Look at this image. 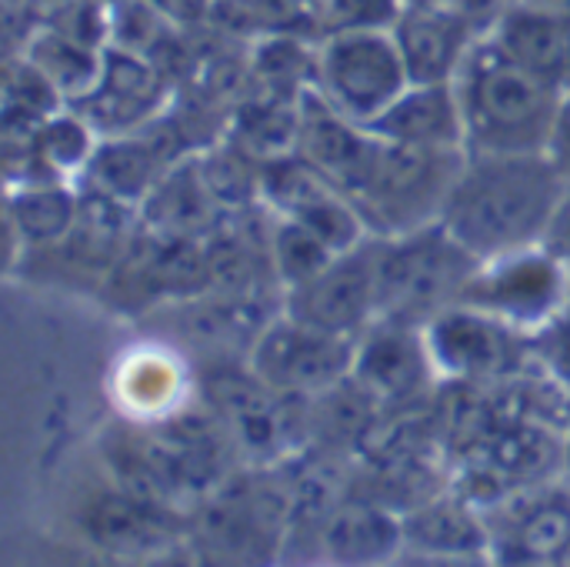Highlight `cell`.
I'll return each mask as SVG.
<instances>
[{
    "label": "cell",
    "instance_id": "1",
    "mask_svg": "<svg viewBox=\"0 0 570 567\" xmlns=\"http://www.w3.org/2000/svg\"><path fill=\"white\" fill-rule=\"evenodd\" d=\"M564 190L548 154H468L441 224L484 264L544 244Z\"/></svg>",
    "mask_w": 570,
    "mask_h": 567
},
{
    "label": "cell",
    "instance_id": "2",
    "mask_svg": "<svg viewBox=\"0 0 570 567\" xmlns=\"http://www.w3.org/2000/svg\"><path fill=\"white\" fill-rule=\"evenodd\" d=\"M454 94L468 154H544L564 87L511 60L488 33L474 40Z\"/></svg>",
    "mask_w": 570,
    "mask_h": 567
},
{
    "label": "cell",
    "instance_id": "3",
    "mask_svg": "<svg viewBox=\"0 0 570 567\" xmlns=\"http://www.w3.org/2000/svg\"><path fill=\"white\" fill-rule=\"evenodd\" d=\"M381 317L424 328L461 304L481 261L438 221L397 237H374Z\"/></svg>",
    "mask_w": 570,
    "mask_h": 567
},
{
    "label": "cell",
    "instance_id": "4",
    "mask_svg": "<svg viewBox=\"0 0 570 567\" xmlns=\"http://www.w3.org/2000/svg\"><path fill=\"white\" fill-rule=\"evenodd\" d=\"M464 160V147H404L384 140L367 187L354 197L367 231L374 237H397L438 224Z\"/></svg>",
    "mask_w": 570,
    "mask_h": 567
},
{
    "label": "cell",
    "instance_id": "5",
    "mask_svg": "<svg viewBox=\"0 0 570 567\" xmlns=\"http://www.w3.org/2000/svg\"><path fill=\"white\" fill-rule=\"evenodd\" d=\"M314 87L331 107L367 127L411 87V74L391 27H344L317 47Z\"/></svg>",
    "mask_w": 570,
    "mask_h": 567
},
{
    "label": "cell",
    "instance_id": "6",
    "mask_svg": "<svg viewBox=\"0 0 570 567\" xmlns=\"http://www.w3.org/2000/svg\"><path fill=\"white\" fill-rule=\"evenodd\" d=\"M461 304H471L524 334H534L570 304V261L551 244L491 257L468 281Z\"/></svg>",
    "mask_w": 570,
    "mask_h": 567
},
{
    "label": "cell",
    "instance_id": "7",
    "mask_svg": "<svg viewBox=\"0 0 570 567\" xmlns=\"http://www.w3.org/2000/svg\"><path fill=\"white\" fill-rule=\"evenodd\" d=\"M357 338L327 334L291 314L271 317L247 351V368L277 394L317 398L354 371Z\"/></svg>",
    "mask_w": 570,
    "mask_h": 567
},
{
    "label": "cell",
    "instance_id": "8",
    "mask_svg": "<svg viewBox=\"0 0 570 567\" xmlns=\"http://www.w3.org/2000/svg\"><path fill=\"white\" fill-rule=\"evenodd\" d=\"M424 338L441 381L498 384L534 364L531 334L471 304H454L431 317Z\"/></svg>",
    "mask_w": 570,
    "mask_h": 567
},
{
    "label": "cell",
    "instance_id": "9",
    "mask_svg": "<svg viewBox=\"0 0 570 567\" xmlns=\"http://www.w3.org/2000/svg\"><path fill=\"white\" fill-rule=\"evenodd\" d=\"M284 314L341 338H361L381 317L374 234L337 254L317 277L284 294Z\"/></svg>",
    "mask_w": 570,
    "mask_h": 567
},
{
    "label": "cell",
    "instance_id": "10",
    "mask_svg": "<svg viewBox=\"0 0 570 567\" xmlns=\"http://www.w3.org/2000/svg\"><path fill=\"white\" fill-rule=\"evenodd\" d=\"M261 194L274 214L304 224L337 254L354 251L357 244L371 237L367 221L361 217L357 204L341 187H334L314 164H307L301 154L264 164Z\"/></svg>",
    "mask_w": 570,
    "mask_h": 567
},
{
    "label": "cell",
    "instance_id": "11",
    "mask_svg": "<svg viewBox=\"0 0 570 567\" xmlns=\"http://www.w3.org/2000/svg\"><path fill=\"white\" fill-rule=\"evenodd\" d=\"M351 378L381 408H407L431 401L434 384L441 381L424 328L391 317H377L357 338Z\"/></svg>",
    "mask_w": 570,
    "mask_h": 567
},
{
    "label": "cell",
    "instance_id": "12",
    "mask_svg": "<svg viewBox=\"0 0 570 567\" xmlns=\"http://www.w3.org/2000/svg\"><path fill=\"white\" fill-rule=\"evenodd\" d=\"M491 555L511 565H544L570 555V481L514 491L488 515Z\"/></svg>",
    "mask_w": 570,
    "mask_h": 567
},
{
    "label": "cell",
    "instance_id": "13",
    "mask_svg": "<svg viewBox=\"0 0 570 567\" xmlns=\"http://www.w3.org/2000/svg\"><path fill=\"white\" fill-rule=\"evenodd\" d=\"M297 110H301L297 154L354 201L367 187L384 140L377 134H371L364 124H357V120L344 117L337 107H331L317 87H311L301 97Z\"/></svg>",
    "mask_w": 570,
    "mask_h": 567
},
{
    "label": "cell",
    "instance_id": "14",
    "mask_svg": "<svg viewBox=\"0 0 570 567\" xmlns=\"http://www.w3.org/2000/svg\"><path fill=\"white\" fill-rule=\"evenodd\" d=\"M391 33L401 47L411 84H451L481 37L478 23L448 0L407 3L391 23Z\"/></svg>",
    "mask_w": 570,
    "mask_h": 567
},
{
    "label": "cell",
    "instance_id": "15",
    "mask_svg": "<svg viewBox=\"0 0 570 567\" xmlns=\"http://www.w3.org/2000/svg\"><path fill=\"white\" fill-rule=\"evenodd\" d=\"M70 107L90 120V127L104 137L130 134L164 110V84L154 67H147L140 57L124 50H104L100 77L97 84L73 97Z\"/></svg>",
    "mask_w": 570,
    "mask_h": 567
},
{
    "label": "cell",
    "instance_id": "16",
    "mask_svg": "<svg viewBox=\"0 0 570 567\" xmlns=\"http://www.w3.org/2000/svg\"><path fill=\"white\" fill-rule=\"evenodd\" d=\"M140 227L164 234V237H190V241H207L227 217L224 204L214 197L207 187L197 157L177 160L144 197L140 211Z\"/></svg>",
    "mask_w": 570,
    "mask_h": 567
},
{
    "label": "cell",
    "instance_id": "17",
    "mask_svg": "<svg viewBox=\"0 0 570 567\" xmlns=\"http://www.w3.org/2000/svg\"><path fill=\"white\" fill-rule=\"evenodd\" d=\"M511 60L534 70L538 77L570 87V20L568 13L541 10L514 0L484 30Z\"/></svg>",
    "mask_w": 570,
    "mask_h": 567
},
{
    "label": "cell",
    "instance_id": "18",
    "mask_svg": "<svg viewBox=\"0 0 570 567\" xmlns=\"http://www.w3.org/2000/svg\"><path fill=\"white\" fill-rule=\"evenodd\" d=\"M367 130L404 147H464L454 84H411L377 120L367 124Z\"/></svg>",
    "mask_w": 570,
    "mask_h": 567
},
{
    "label": "cell",
    "instance_id": "19",
    "mask_svg": "<svg viewBox=\"0 0 570 567\" xmlns=\"http://www.w3.org/2000/svg\"><path fill=\"white\" fill-rule=\"evenodd\" d=\"M404 548L438 558H481L491 555V528L478 505H471L454 488L441 491L428 505L407 511Z\"/></svg>",
    "mask_w": 570,
    "mask_h": 567
},
{
    "label": "cell",
    "instance_id": "20",
    "mask_svg": "<svg viewBox=\"0 0 570 567\" xmlns=\"http://www.w3.org/2000/svg\"><path fill=\"white\" fill-rule=\"evenodd\" d=\"M317 548L341 565H374L404 551V525L391 508L351 495L317 528Z\"/></svg>",
    "mask_w": 570,
    "mask_h": 567
},
{
    "label": "cell",
    "instance_id": "21",
    "mask_svg": "<svg viewBox=\"0 0 570 567\" xmlns=\"http://www.w3.org/2000/svg\"><path fill=\"white\" fill-rule=\"evenodd\" d=\"M80 187L70 180H33L17 184L7 201V224L23 244H57L77 227Z\"/></svg>",
    "mask_w": 570,
    "mask_h": 567
},
{
    "label": "cell",
    "instance_id": "22",
    "mask_svg": "<svg viewBox=\"0 0 570 567\" xmlns=\"http://www.w3.org/2000/svg\"><path fill=\"white\" fill-rule=\"evenodd\" d=\"M167 515L170 511L124 491L120 498H104L94 505V511L87 515V531L110 551L147 555L170 545Z\"/></svg>",
    "mask_w": 570,
    "mask_h": 567
},
{
    "label": "cell",
    "instance_id": "23",
    "mask_svg": "<svg viewBox=\"0 0 570 567\" xmlns=\"http://www.w3.org/2000/svg\"><path fill=\"white\" fill-rule=\"evenodd\" d=\"M297 104L301 100H281L271 94L264 100H244L234 114V124L227 127V137L261 167L281 157H294L301 140Z\"/></svg>",
    "mask_w": 570,
    "mask_h": 567
},
{
    "label": "cell",
    "instance_id": "24",
    "mask_svg": "<svg viewBox=\"0 0 570 567\" xmlns=\"http://www.w3.org/2000/svg\"><path fill=\"white\" fill-rule=\"evenodd\" d=\"M97 144H100V137L90 127V120L83 114H77L73 107H60L57 114H50L40 124V130L33 137V157L47 177L77 180L83 174V167L90 164Z\"/></svg>",
    "mask_w": 570,
    "mask_h": 567
},
{
    "label": "cell",
    "instance_id": "25",
    "mask_svg": "<svg viewBox=\"0 0 570 567\" xmlns=\"http://www.w3.org/2000/svg\"><path fill=\"white\" fill-rule=\"evenodd\" d=\"M194 157H197V167H200L207 187L214 190V197L224 204L227 214L264 204L261 164L254 157H247L230 137H224L217 144H207Z\"/></svg>",
    "mask_w": 570,
    "mask_h": 567
},
{
    "label": "cell",
    "instance_id": "26",
    "mask_svg": "<svg viewBox=\"0 0 570 567\" xmlns=\"http://www.w3.org/2000/svg\"><path fill=\"white\" fill-rule=\"evenodd\" d=\"M23 57H30L57 84V90L67 97V104L73 97L87 94L97 84L100 63H104V53H97L90 43L73 40V37H67L60 30L57 33L50 30V33L33 37Z\"/></svg>",
    "mask_w": 570,
    "mask_h": 567
},
{
    "label": "cell",
    "instance_id": "27",
    "mask_svg": "<svg viewBox=\"0 0 570 567\" xmlns=\"http://www.w3.org/2000/svg\"><path fill=\"white\" fill-rule=\"evenodd\" d=\"M334 257H337V251H331L314 231H307L304 224H297L291 217L274 214V224H271V264H274V274H277L284 294L307 284L311 277H317Z\"/></svg>",
    "mask_w": 570,
    "mask_h": 567
},
{
    "label": "cell",
    "instance_id": "28",
    "mask_svg": "<svg viewBox=\"0 0 570 567\" xmlns=\"http://www.w3.org/2000/svg\"><path fill=\"white\" fill-rule=\"evenodd\" d=\"M254 70L271 97L301 100L317 84V50L307 53L294 40H271L257 50Z\"/></svg>",
    "mask_w": 570,
    "mask_h": 567
},
{
    "label": "cell",
    "instance_id": "29",
    "mask_svg": "<svg viewBox=\"0 0 570 567\" xmlns=\"http://www.w3.org/2000/svg\"><path fill=\"white\" fill-rule=\"evenodd\" d=\"M531 354L534 364H541L548 374H554L570 388V304L551 324L531 334Z\"/></svg>",
    "mask_w": 570,
    "mask_h": 567
},
{
    "label": "cell",
    "instance_id": "30",
    "mask_svg": "<svg viewBox=\"0 0 570 567\" xmlns=\"http://www.w3.org/2000/svg\"><path fill=\"white\" fill-rule=\"evenodd\" d=\"M544 154L554 160V167L561 170V177L570 184V87L561 97V107H558V117H554L551 140H548Z\"/></svg>",
    "mask_w": 570,
    "mask_h": 567
},
{
    "label": "cell",
    "instance_id": "31",
    "mask_svg": "<svg viewBox=\"0 0 570 567\" xmlns=\"http://www.w3.org/2000/svg\"><path fill=\"white\" fill-rule=\"evenodd\" d=\"M451 7H458L461 13H468L478 27L484 23V27H491L498 17H501V10L504 7H511L514 0H448Z\"/></svg>",
    "mask_w": 570,
    "mask_h": 567
},
{
    "label": "cell",
    "instance_id": "32",
    "mask_svg": "<svg viewBox=\"0 0 570 567\" xmlns=\"http://www.w3.org/2000/svg\"><path fill=\"white\" fill-rule=\"evenodd\" d=\"M544 244H551L561 257H568L570 261V184L568 190H564V197H561V207H558V214H554V224H551Z\"/></svg>",
    "mask_w": 570,
    "mask_h": 567
},
{
    "label": "cell",
    "instance_id": "33",
    "mask_svg": "<svg viewBox=\"0 0 570 567\" xmlns=\"http://www.w3.org/2000/svg\"><path fill=\"white\" fill-rule=\"evenodd\" d=\"M521 3H531V7H541V10H558V13H570V0H521Z\"/></svg>",
    "mask_w": 570,
    "mask_h": 567
},
{
    "label": "cell",
    "instance_id": "34",
    "mask_svg": "<svg viewBox=\"0 0 570 567\" xmlns=\"http://www.w3.org/2000/svg\"><path fill=\"white\" fill-rule=\"evenodd\" d=\"M564 431H568V441H570V401H568V421H564Z\"/></svg>",
    "mask_w": 570,
    "mask_h": 567
}]
</instances>
